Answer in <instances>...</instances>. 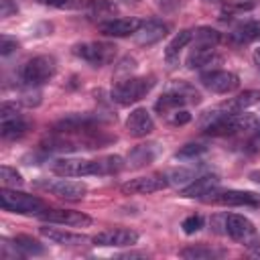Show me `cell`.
<instances>
[{
  "mask_svg": "<svg viewBox=\"0 0 260 260\" xmlns=\"http://www.w3.org/2000/svg\"><path fill=\"white\" fill-rule=\"evenodd\" d=\"M0 205H2L4 211L20 213V215H41L47 209L45 201L41 197L16 191V187L14 189L2 187V191H0Z\"/></svg>",
  "mask_w": 260,
  "mask_h": 260,
  "instance_id": "cell-2",
  "label": "cell"
},
{
  "mask_svg": "<svg viewBox=\"0 0 260 260\" xmlns=\"http://www.w3.org/2000/svg\"><path fill=\"white\" fill-rule=\"evenodd\" d=\"M126 130H128L130 136H136V138L148 136L154 130V120H152V116L148 114L146 108H136L126 118Z\"/></svg>",
  "mask_w": 260,
  "mask_h": 260,
  "instance_id": "cell-15",
  "label": "cell"
},
{
  "mask_svg": "<svg viewBox=\"0 0 260 260\" xmlns=\"http://www.w3.org/2000/svg\"><path fill=\"white\" fill-rule=\"evenodd\" d=\"M181 228H183L185 234L191 236V234H195V232H199V230L203 228V217H201V215H189V217L183 219Z\"/></svg>",
  "mask_w": 260,
  "mask_h": 260,
  "instance_id": "cell-33",
  "label": "cell"
},
{
  "mask_svg": "<svg viewBox=\"0 0 260 260\" xmlns=\"http://www.w3.org/2000/svg\"><path fill=\"white\" fill-rule=\"evenodd\" d=\"M154 83L156 81H154L152 75H148V77H126V79L118 81L112 87V100L120 106L136 104L154 87Z\"/></svg>",
  "mask_w": 260,
  "mask_h": 260,
  "instance_id": "cell-3",
  "label": "cell"
},
{
  "mask_svg": "<svg viewBox=\"0 0 260 260\" xmlns=\"http://www.w3.org/2000/svg\"><path fill=\"white\" fill-rule=\"evenodd\" d=\"M47 6H53V8H71L75 4V0H39Z\"/></svg>",
  "mask_w": 260,
  "mask_h": 260,
  "instance_id": "cell-38",
  "label": "cell"
},
{
  "mask_svg": "<svg viewBox=\"0 0 260 260\" xmlns=\"http://www.w3.org/2000/svg\"><path fill=\"white\" fill-rule=\"evenodd\" d=\"M217 187H219V177L217 175H201V177H195L189 185H185L181 189V195L189 197V199H205Z\"/></svg>",
  "mask_w": 260,
  "mask_h": 260,
  "instance_id": "cell-16",
  "label": "cell"
},
{
  "mask_svg": "<svg viewBox=\"0 0 260 260\" xmlns=\"http://www.w3.org/2000/svg\"><path fill=\"white\" fill-rule=\"evenodd\" d=\"M181 258H187V260H207V258H217V256H223V250H215V248H209V246H201V244H193V246H187L179 252Z\"/></svg>",
  "mask_w": 260,
  "mask_h": 260,
  "instance_id": "cell-26",
  "label": "cell"
},
{
  "mask_svg": "<svg viewBox=\"0 0 260 260\" xmlns=\"http://www.w3.org/2000/svg\"><path fill=\"white\" fill-rule=\"evenodd\" d=\"M124 169V158L104 156L95 160L87 158H57L51 165V171L59 177H87V175H116Z\"/></svg>",
  "mask_w": 260,
  "mask_h": 260,
  "instance_id": "cell-1",
  "label": "cell"
},
{
  "mask_svg": "<svg viewBox=\"0 0 260 260\" xmlns=\"http://www.w3.org/2000/svg\"><path fill=\"white\" fill-rule=\"evenodd\" d=\"M140 24H142L140 18L130 16V18H110V20H104V22L98 24V28L106 37H130V35H136Z\"/></svg>",
  "mask_w": 260,
  "mask_h": 260,
  "instance_id": "cell-14",
  "label": "cell"
},
{
  "mask_svg": "<svg viewBox=\"0 0 260 260\" xmlns=\"http://www.w3.org/2000/svg\"><path fill=\"white\" fill-rule=\"evenodd\" d=\"M230 41H234L238 45L260 41V20H242V22H238L230 32Z\"/></svg>",
  "mask_w": 260,
  "mask_h": 260,
  "instance_id": "cell-19",
  "label": "cell"
},
{
  "mask_svg": "<svg viewBox=\"0 0 260 260\" xmlns=\"http://www.w3.org/2000/svg\"><path fill=\"white\" fill-rule=\"evenodd\" d=\"M193 179H195V173H193L191 169H185V167L173 169V171L169 173V183H171V185H181V187H185V185H189Z\"/></svg>",
  "mask_w": 260,
  "mask_h": 260,
  "instance_id": "cell-31",
  "label": "cell"
},
{
  "mask_svg": "<svg viewBox=\"0 0 260 260\" xmlns=\"http://www.w3.org/2000/svg\"><path fill=\"white\" fill-rule=\"evenodd\" d=\"M126 2H140V0H126Z\"/></svg>",
  "mask_w": 260,
  "mask_h": 260,
  "instance_id": "cell-43",
  "label": "cell"
},
{
  "mask_svg": "<svg viewBox=\"0 0 260 260\" xmlns=\"http://www.w3.org/2000/svg\"><path fill=\"white\" fill-rule=\"evenodd\" d=\"M98 124H100V118H93L91 114H73V116L59 120L55 124V130L57 132H83V130H91Z\"/></svg>",
  "mask_w": 260,
  "mask_h": 260,
  "instance_id": "cell-18",
  "label": "cell"
},
{
  "mask_svg": "<svg viewBox=\"0 0 260 260\" xmlns=\"http://www.w3.org/2000/svg\"><path fill=\"white\" fill-rule=\"evenodd\" d=\"M171 122L175 124V126H183V124H187V122H191V114L187 112V110H175L173 112V118H171Z\"/></svg>",
  "mask_w": 260,
  "mask_h": 260,
  "instance_id": "cell-36",
  "label": "cell"
},
{
  "mask_svg": "<svg viewBox=\"0 0 260 260\" xmlns=\"http://www.w3.org/2000/svg\"><path fill=\"white\" fill-rule=\"evenodd\" d=\"M223 232L232 238V240H238V242H244V244H250L256 240V230H254V223L244 217V215H238V213H228L223 215Z\"/></svg>",
  "mask_w": 260,
  "mask_h": 260,
  "instance_id": "cell-11",
  "label": "cell"
},
{
  "mask_svg": "<svg viewBox=\"0 0 260 260\" xmlns=\"http://www.w3.org/2000/svg\"><path fill=\"white\" fill-rule=\"evenodd\" d=\"M199 102H201V98H199V93H197L191 85L179 83V85H175L173 89L165 91V93L156 100L154 110L162 116V114L175 112V110H179V108H183V106H187V104H199Z\"/></svg>",
  "mask_w": 260,
  "mask_h": 260,
  "instance_id": "cell-5",
  "label": "cell"
},
{
  "mask_svg": "<svg viewBox=\"0 0 260 260\" xmlns=\"http://www.w3.org/2000/svg\"><path fill=\"white\" fill-rule=\"evenodd\" d=\"M16 12V4H12V0H2L0 2V14L6 18V16H10V14H14Z\"/></svg>",
  "mask_w": 260,
  "mask_h": 260,
  "instance_id": "cell-39",
  "label": "cell"
},
{
  "mask_svg": "<svg viewBox=\"0 0 260 260\" xmlns=\"http://www.w3.org/2000/svg\"><path fill=\"white\" fill-rule=\"evenodd\" d=\"M167 30H169V26L162 20L150 18V20H142V24L134 37H136V43H140V45H154L167 35Z\"/></svg>",
  "mask_w": 260,
  "mask_h": 260,
  "instance_id": "cell-17",
  "label": "cell"
},
{
  "mask_svg": "<svg viewBox=\"0 0 260 260\" xmlns=\"http://www.w3.org/2000/svg\"><path fill=\"white\" fill-rule=\"evenodd\" d=\"M205 4H217V2H221V0H203Z\"/></svg>",
  "mask_w": 260,
  "mask_h": 260,
  "instance_id": "cell-42",
  "label": "cell"
},
{
  "mask_svg": "<svg viewBox=\"0 0 260 260\" xmlns=\"http://www.w3.org/2000/svg\"><path fill=\"white\" fill-rule=\"evenodd\" d=\"M16 49H18V43H16L14 39H10V37H2V39H0V55H2V57L10 55V53L16 51Z\"/></svg>",
  "mask_w": 260,
  "mask_h": 260,
  "instance_id": "cell-35",
  "label": "cell"
},
{
  "mask_svg": "<svg viewBox=\"0 0 260 260\" xmlns=\"http://www.w3.org/2000/svg\"><path fill=\"white\" fill-rule=\"evenodd\" d=\"M203 201L215 203V205H230V207H238V205L258 207L260 205V195H256L252 191H240V189H223V191L215 189Z\"/></svg>",
  "mask_w": 260,
  "mask_h": 260,
  "instance_id": "cell-7",
  "label": "cell"
},
{
  "mask_svg": "<svg viewBox=\"0 0 260 260\" xmlns=\"http://www.w3.org/2000/svg\"><path fill=\"white\" fill-rule=\"evenodd\" d=\"M114 10L116 8L110 0H89V4H87V14L91 18H104V16L112 14Z\"/></svg>",
  "mask_w": 260,
  "mask_h": 260,
  "instance_id": "cell-29",
  "label": "cell"
},
{
  "mask_svg": "<svg viewBox=\"0 0 260 260\" xmlns=\"http://www.w3.org/2000/svg\"><path fill=\"white\" fill-rule=\"evenodd\" d=\"M12 116H18L16 104L4 102V104H2V108H0V120H4V118H12Z\"/></svg>",
  "mask_w": 260,
  "mask_h": 260,
  "instance_id": "cell-37",
  "label": "cell"
},
{
  "mask_svg": "<svg viewBox=\"0 0 260 260\" xmlns=\"http://www.w3.org/2000/svg\"><path fill=\"white\" fill-rule=\"evenodd\" d=\"M169 177L167 175H146V177H136L126 181L120 189L124 195H146V193H156L169 187Z\"/></svg>",
  "mask_w": 260,
  "mask_h": 260,
  "instance_id": "cell-10",
  "label": "cell"
},
{
  "mask_svg": "<svg viewBox=\"0 0 260 260\" xmlns=\"http://www.w3.org/2000/svg\"><path fill=\"white\" fill-rule=\"evenodd\" d=\"M20 102H22L24 106H28V108L39 106V104H41V91H39L37 87H30L28 91H24V93L20 95Z\"/></svg>",
  "mask_w": 260,
  "mask_h": 260,
  "instance_id": "cell-34",
  "label": "cell"
},
{
  "mask_svg": "<svg viewBox=\"0 0 260 260\" xmlns=\"http://www.w3.org/2000/svg\"><path fill=\"white\" fill-rule=\"evenodd\" d=\"M73 55L91 63L93 67H104L114 61L116 47L106 41H89V43H77L73 47Z\"/></svg>",
  "mask_w": 260,
  "mask_h": 260,
  "instance_id": "cell-6",
  "label": "cell"
},
{
  "mask_svg": "<svg viewBox=\"0 0 260 260\" xmlns=\"http://www.w3.org/2000/svg\"><path fill=\"white\" fill-rule=\"evenodd\" d=\"M37 187L57 195L59 199H65V201H79L85 193H87V187L85 183L81 181H69L67 177L63 179H55V181H39Z\"/></svg>",
  "mask_w": 260,
  "mask_h": 260,
  "instance_id": "cell-8",
  "label": "cell"
},
{
  "mask_svg": "<svg viewBox=\"0 0 260 260\" xmlns=\"http://www.w3.org/2000/svg\"><path fill=\"white\" fill-rule=\"evenodd\" d=\"M193 32H195V30H191V28H183V30H179V32L171 39V43H169L167 49H165V59H167L171 65L177 63L179 53L193 41Z\"/></svg>",
  "mask_w": 260,
  "mask_h": 260,
  "instance_id": "cell-23",
  "label": "cell"
},
{
  "mask_svg": "<svg viewBox=\"0 0 260 260\" xmlns=\"http://www.w3.org/2000/svg\"><path fill=\"white\" fill-rule=\"evenodd\" d=\"M221 57L215 55V49H205V47H195L189 51L187 55V67L189 69H203V67H211L213 63H219Z\"/></svg>",
  "mask_w": 260,
  "mask_h": 260,
  "instance_id": "cell-21",
  "label": "cell"
},
{
  "mask_svg": "<svg viewBox=\"0 0 260 260\" xmlns=\"http://www.w3.org/2000/svg\"><path fill=\"white\" fill-rule=\"evenodd\" d=\"M207 150L205 144H199V142H189L185 144L181 150H177V158H195L199 154H203Z\"/></svg>",
  "mask_w": 260,
  "mask_h": 260,
  "instance_id": "cell-32",
  "label": "cell"
},
{
  "mask_svg": "<svg viewBox=\"0 0 260 260\" xmlns=\"http://www.w3.org/2000/svg\"><path fill=\"white\" fill-rule=\"evenodd\" d=\"M242 8H252L254 6V0H238Z\"/></svg>",
  "mask_w": 260,
  "mask_h": 260,
  "instance_id": "cell-41",
  "label": "cell"
},
{
  "mask_svg": "<svg viewBox=\"0 0 260 260\" xmlns=\"http://www.w3.org/2000/svg\"><path fill=\"white\" fill-rule=\"evenodd\" d=\"M26 130H28V122L20 114L18 116H12V118H4L2 120V126H0V134L6 140L20 138V136L26 134Z\"/></svg>",
  "mask_w": 260,
  "mask_h": 260,
  "instance_id": "cell-24",
  "label": "cell"
},
{
  "mask_svg": "<svg viewBox=\"0 0 260 260\" xmlns=\"http://www.w3.org/2000/svg\"><path fill=\"white\" fill-rule=\"evenodd\" d=\"M199 81L203 83V87H207L213 93H230L234 89H238L240 79L236 73L232 71H223V69H209L203 71Z\"/></svg>",
  "mask_w": 260,
  "mask_h": 260,
  "instance_id": "cell-9",
  "label": "cell"
},
{
  "mask_svg": "<svg viewBox=\"0 0 260 260\" xmlns=\"http://www.w3.org/2000/svg\"><path fill=\"white\" fill-rule=\"evenodd\" d=\"M258 102H260V91L248 89V91H244V93H240V95H236V98H232V100L219 104L217 108H219L223 114H238V112H244L246 108H250V106H254V104H258Z\"/></svg>",
  "mask_w": 260,
  "mask_h": 260,
  "instance_id": "cell-20",
  "label": "cell"
},
{
  "mask_svg": "<svg viewBox=\"0 0 260 260\" xmlns=\"http://www.w3.org/2000/svg\"><path fill=\"white\" fill-rule=\"evenodd\" d=\"M252 57H254V65H256V67H258V71H260V47H258V49H254V55H252Z\"/></svg>",
  "mask_w": 260,
  "mask_h": 260,
  "instance_id": "cell-40",
  "label": "cell"
},
{
  "mask_svg": "<svg viewBox=\"0 0 260 260\" xmlns=\"http://www.w3.org/2000/svg\"><path fill=\"white\" fill-rule=\"evenodd\" d=\"M43 221L49 223H59V225H69V228H87L91 225V217L81 213V211H73V209H45L41 213Z\"/></svg>",
  "mask_w": 260,
  "mask_h": 260,
  "instance_id": "cell-12",
  "label": "cell"
},
{
  "mask_svg": "<svg viewBox=\"0 0 260 260\" xmlns=\"http://www.w3.org/2000/svg\"><path fill=\"white\" fill-rule=\"evenodd\" d=\"M12 246L22 256H41V254H45V246L39 240L30 238V236H16Z\"/></svg>",
  "mask_w": 260,
  "mask_h": 260,
  "instance_id": "cell-27",
  "label": "cell"
},
{
  "mask_svg": "<svg viewBox=\"0 0 260 260\" xmlns=\"http://www.w3.org/2000/svg\"><path fill=\"white\" fill-rule=\"evenodd\" d=\"M193 39H195V47H205V49H215L217 43L221 41V35L211 28V26H199L195 28L193 32Z\"/></svg>",
  "mask_w": 260,
  "mask_h": 260,
  "instance_id": "cell-28",
  "label": "cell"
},
{
  "mask_svg": "<svg viewBox=\"0 0 260 260\" xmlns=\"http://www.w3.org/2000/svg\"><path fill=\"white\" fill-rule=\"evenodd\" d=\"M57 71V61L51 55H39L28 59L22 67H20V79L28 85V87H39L45 81H49Z\"/></svg>",
  "mask_w": 260,
  "mask_h": 260,
  "instance_id": "cell-4",
  "label": "cell"
},
{
  "mask_svg": "<svg viewBox=\"0 0 260 260\" xmlns=\"http://www.w3.org/2000/svg\"><path fill=\"white\" fill-rule=\"evenodd\" d=\"M95 246H114V248H124V246H134L138 242V234L134 230L126 228H114V230H104L98 236L91 238Z\"/></svg>",
  "mask_w": 260,
  "mask_h": 260,
  "instance_id": "cell-13",
  "label": "cell"
},
{
  "mask_svg": "<svg viewBox=\"0 0 260 260\" xmlns=\"http://www.w3.org/2000/svg\"><path fill=\"white\" fill-rule=\"evenodd\" d=\"M41 236L55 242V244H63V246H81V244H87L89 238L87 236H81V234H71V232H65V230H55V228H39Z\"/></svg>",
  "mask_w": 260,
  "mask_h": 260,
  "instance_id": "cell-22",
  "label": "cell"
},
{
  "mask_svg": "<svg viewBox=\"0 0 260 260\" xmlns=\"http://www.w3.org/2000/svg\"><path fill=\"white\" fill-rule=\"evenodd\" d=\"M156 152H158L156 144H138L136 148L130 150L128 162H130V167H144L156 158Z\"/></svg>",
  "mask_w": 260,
  "mask_h": 260,
  "instance_id": "cell-25",
  "label": "cell"
},
{
  "mask_svg": "<svg viewBox=\"0 0 260 260\" xmlns=\"http://www.w3.org/2000/svg\"><path fill=\"white\" fill-rule=\"evenodd\" d=\"M0 181H2V187H20L24 183V179L20 177V173L8 165H2L0 167Z\"/></svg>",
  "mask_w": 260,
  "mask_h": 260,
  "instance_id": "cell-30",
  "label": "cell"
}]
</instances>
